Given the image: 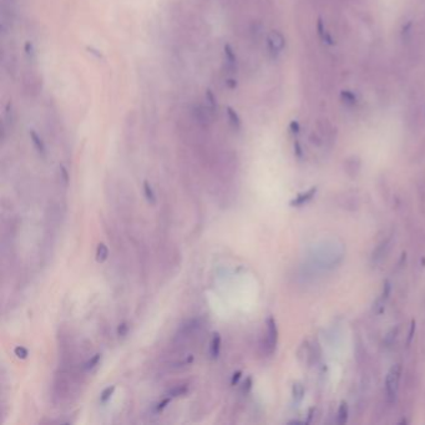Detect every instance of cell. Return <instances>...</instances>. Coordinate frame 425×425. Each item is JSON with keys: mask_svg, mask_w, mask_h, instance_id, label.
Here are the masks:
<instances>
[{"mask_svg": "<svg viewBox=\"0 0 425 425\" xmlns=\"http://www.w3.org/2000/svg\"><path fill=\"white\" fill-rule=\"evenodd\" d=\"M400 376H402V366L400 364H395L390 368L389 373L385 378V392L388 402L393 403L397 397L398 388H399Z\"/></svg>", "mask_w": 425, "mask_h": 425, "instance_id": "cell-1", "label": "cell"}, {"mask_svg": "<svg viewBox=\"0 0 425 425\" xmlns=\"http://www.w3.org/2000/svg\"><path fill=\"white\" fill-rule=\"evenodd\" d=\"M277 342H278V329H277L276 320L273 317H269L267 319V333H266L265 340V347L268 354H272L276 351Z\"/></svg>", "mask_w": 425, "mask_h": 425, "instance_id": "cell-2", "label": "cell"}, {"mask_svg": "<svg viewBox=\"0 0 425 425\" xmlns=\"http://www.w3.org/2000/svg\"><path fill=\"white\" fill-rule=\"evenodd\" d=\"M284 47V38L282 36L281 33L278 31H273L270 34L269 39H268V48H269L270 53L273 54V56H277Z\"/></svg>", "mask_w": 425, "mask_h": 425, "instance_id": "cell-3", "label": "cell"}, {"mask_svg": "<svg viewBox=\"0 0 425 425\" xmlns=\"http://www.w3.org/2000/svg\"><path fill=\"white\" fill-rule=\"evenodd\" d=\"M361 166H362L361 160H359L358 158H356V156H353V158L348 159V160L345 161L344 170L349 177L353 178V177H357V175L359 173V171H361Z\"/></svg>", "mask_w": 425, "mask_h": 425, "instance_id": "cell-4", "label": "cell"}, {"mask_svg": "<svg viewBox=\"0 0 425 425\" xmlns=\"http://www.w3.org/2000/svg\"><path fill=\"white\" fill-rule=\"evenodd\" d=\"M389 248H390V240L383 241V242H381L373 252L374 262H379L380 260H383V257H385V255L388 253Z\"/></svg>", "mask_w": 425, "mask_h": 425, "instance_id": "cell-5", "label": "cell"}, {"mask_svg": "<svg viewBox=\"0 0 425 425\" xmlns=\"http://www.w3.org/2000/svg\"><path fill=\"white\" fill-rule=\"evenodd\" d=\"M342 199H343V202H340V206L342 207H344V209H347V210L358 209V206H359L358 197H357L354 193H352V195L344 193V196H342Z\"/></svg>", "mask_w": 425, "mask_h": 425, "instance_id": "cell-6", "label": "cell"}, {"mask_svg": "<svg viewBox=\"0 0 425 425\" xmlns=\"http://www.w3.org/2000/svg\"><path fill=\"white\" fill-rule=\"evenodd\" d=\"M316 192H317V188H311L309 191H307L306 193H302V195H299V196H297L296 200H293V201L291 202L292 206H302V205L307 204V202L309 201V200H312L313 196L316 195Z\"/></svg>", "mask_w": 425, "mask_h": 425, "instance_id": "cell-7", "label": "cell"}, {"mask_svg": "<svg viewBox=\"0 0 425 425\" xmlns=\"http://www.w3.org/2000/svg\"><path fill=\"white\" fill-rule=\"evenodd\" d=\"M29 135H30V139H31V141H33L34 147H35L36 151L39 152V155L45 156V155H47V149H45V145H44V142H43V140L40 139V136H39V135L36 134L34 130H30Z\"/></svg>", "mask_w": 425, "mask_h": 425, "instance_id": "cell-8", "label": "cell"}, {"mask_svg": "<svg viewBox=\"0 0 425 425\" xmlns=\"http://www.w3.org/2000/svg\"><path fill=\"white\" fill-rule=\"evenodd\" d=\"M221 335H219L218 333H214L211 342V356L213 359H217L219 357V353H221Z\"/></svg>", "mask_w": 425, "mask_h": 425, "instance_id": "cell-9", "label": "cell"}, {"mask_svg": "<svg viewBox=\"0 0 425 425\" xmlns=\"http://www.w3.org/2000/svg\"><path fill=\"white\" fill-rule=\"evenodd\" d=\"M227 116H228V120H229V124H231V126L233 127L235 130H240L241 129V120H240V117H238L237 113H236V111L233 110L232 107H227Z\"/></svg>", "mask_w": 425, "mask_h": 425, "instance_id": "cell-10", "label": "cell"}, {"mask_svg": "<svg viewBox=\"0 0 425 425\" xmlns=\"http://www.w3.org/2000/svg\"><path fill=\"white\" fill-rule=\"evenodd\" d=\"M224 54H226L227 64H228L229 69H231V70H236V65H237V59H236L235 53H233V50H232V48L229 47V45H226V47H224Z\"/></svg>", "mask_w": 425, "mask_h": 425, "instance_id": "cell-11", "label": "cell"}, {"mask_svg": "<svg viewBox=\"0 0 425 425\" xmlns=\"http://www.w3.org/2000/svg\"><path fill=\"white\" fill-rule=\"evenodd\" d=\"M108 257V248L105 243H99L96 248V261L99 263H103L107 260Z\"/></svg>", "mask_w": 425, "mask_h": 425, "instance_id": "cell-12", "label": "cell"}, {"mask_svg": "<svg viewBox=\"0 0 425 425\" xmlns=\"http://www.w3.org/2000/svg\"><path fill=\"white\" fill-rule=\"evenodd\" d=\"M144 193H145V197H146V200L150 202V204L151 205L156 204V196H155L154 190H152L151 185H150L147 181H145L144 182Z\"/></svg>", "mask_w": 425, "mask_h": 425, "instance_id": "cell-13", "label": "cell"}, {"mask_svg": "<svg viewBox=\"0 0 425 425\" xmlns=\"http://www.w3.org/2000/svg\"><path fill=\"white\" fill-rule=\"evenodd\" d=\"M347 418H348L347 403L342 402L339 409H338V424H340V425L344 424V423L347 422Z\"/></svg>", "mask_w": 425, "mask_h": 425, "instance_id": "cell-14", "label": "cell"}, {"mask_svg": "<svg viewBox=\"0 0 425 425\" xmlns=\"http://www.w3.org/2000/svg\"><path fill=\"white\" fill-rule=\"evenodd\" d=\"M398 330H399V328L394 327V328H392L389 332L386 333V335L384 337V344H385L386 347H390V345L394 343L395 338H397V335H398Z\"/></svg>", "mask_w": 425, "mask_h": 425, "instance_id": "cell-15", "label": "cell"}, {"mask_svg": "<svg viewBox=\"0 0 425 425\" xmlns=\"http://www.w3.org/2000/svg\"><path fill=\"white\" fill-rule=\"evenodd\" d=\"M113 392H115V385H111V386H107V388H105L100 395V402L101 403L108 402V400H110V398L112 397Z\"/></svg>", "mask_w": 425, "mask_h": 425, "instance_id": "cell-16", "label": "cell"}, {"mask_svg": "<svg viewBox=\"0 0 425 425\" xmlns=\"http://www.w3.org/2000/svg\"><path fill=\"white\" fill-rule=\"evenodd\" d=\"M187 386L186 385H177L175 388H172L171 390H168V395L170 397H180V395H185L187 393Z\"/></svg>", "mask_w": 425, "mask_h": 425, "instance_id": "cell-17", "label": "cell"}, {"mask_svg": "<svg viewBox=\"0 0 425 425\" xmlns=\"http://www.w3.org/2000/svg\"><path fill=\"white\" fill-rule=\"evenodd\" d=\"M304 395V389L303 386H302V384L296 383L293 385V398L297 400V402H299V400L303 398Z\"/></svg>", "mask_w": 425, "mask_h": 425, "instance_id": "cell-18", "label": "cell"}, {"mask_svg": "<svg viewBox=\"0 0 425 425\" xmlns=\"http://www.w3.org/2000/svg\"><path fill=\"white\" fill-rule=\"evenodd\" d=\"M206 96H207V100H209V104H210V110H211L212 112H216L217 101H216V98H214V95L211 93V91L207 90Z\"/></svg>", "mask_w": 425, "mask_h": 425, "instance_id": "cell-19", "label": "cell"}, {"mask_svg": "<svg viewBox=\"0 0 425 425\" xmlns=\"http://www.w3.org/2000/svg\"><path fill=\"white\" fill-rule=\"evenodd\" d=\"M14 353H15V356L20 359L28 358V356H29L28 349H26V348H24V347H21V345H19V347H16L15 349H14Z\"/></svg>", "mask_w": 425, "mask_h": 425, "instance_id": "cell-20", "label": "cell"}, {"mask_svg": "<svg viewBox=\"0 0 425 425\" xmlns=\"http://www.w3.org/2000/svg\"><path fill=\"white\" fill-rule=\"evenodd\" d=\"M100 358H101L100 354H95V356H94L93 358H91L90 361H89L88 363L85 364V369H86V371H89V369L95 368V367L98 366L99 362H100Z\"/></svg>", "mask_w": 425, "mask_h": 425, "instance_id": "cell-21", "label": "cell"}, {"mask_svg": "<svg viewBox=\"0 0 425 425\" xmlns=\"http://www.w3.org/2000/svg\"><path fill=\"white\" fill-rule=\"evenodd\" d=\"M342 96H343V99H344V101H347L348 104H352V105H354V104L357 103V98L354 96V94L349 93V91H343Z\"/></svg>", "mask_w": 425, "mask_h": 425, "instance_id": "cell-22", "label": "cell"}, {"mask_svg": "<svg viewBox=\"0 0 425 425\" xmlns=\"http://www.w3.org/2000/svg\"><path fill=\"white\" fill-rule=\"evenodd\" d=\"M127 330H129V327H127L126 323H121V324H119V327H117V335H119V337H125V335L127 334Z\"/></svg>", "mask_w": 425, "mask_h": 425, "instance_id": "cell-23", "label": "cell"}, {"mask_svg": "<svg viewBox=\"0 0 425 425\" xmlns=\"http://www.w3.org/2000/svg\"><path fill=\"white\" fill-rule=\"evenodd\" d=\"M170 402H171V398H166V399H163L162 402L159 403V404L156 405V412H162V410L170 404Z\"/></svg>", "mask_w": 425, "mask_h": 425, "instance_id": "cell-24", "label": "cell"}, {"mask_svg": "<svg viewBox=\"0 0 425 425\" xmlns=\"http://www.w3.org/2000/svg\"><path fill=\"white\" fill-rule=\"evenodd\" d=\"M241 376H242V372H241V371L235 372V374H233V376H232V379H231V385L232 386L237 385V383H238V381H240Z\"/></svg>", "mask_w": 425, "mask_h": 425, "instance_id": "cell-25", "label": "cell"}, {"mask_svg": "<svg viewBox=\"0 0 425 425\" xmlns=\"http://www.w3.org/2000/svg\"><path fill=\"white\" fill-rule=\"evenodd\" d=\"M251 388H252V378L250 376V378L246 379V381L243 383V388H242L243 393H245V394H247V393L251 390Z\"/></svg>", "mask_w": 425, "mask_h": 425, "instance_id": "cell-26", "label": "cell"}, {"mask_svg": "<svg viewBox=\"0 0 425 425\" xmlns=\"http://www.w3.org/2000/svg\"><path fill=\"white\" fill-rule=\"evenodd\" d=\"M414 332H415V322H414V320H413L412 325H410L409 334H408V342H407L408 345H410V343H412L413 337H414Z\"/></svg>", "mask_w": 425, "mask_h": 425, "instance_id": "cell-27", "label": "cell"}, {"mask_svg": "<svg viewBox=\"0 0 425 425\" xmlns=\"http://www.w3.org/2000/svg\"><path fill=\"white\" fill-rule=\"evenodd\" d=\"M60 170H61L62 178H64V183L65 185H67V183H69V173H67L66 168H65L64 166H61V167H60Z\"/></svg>", "mask_w": 425, "mask_h": 425, "instance_id": "cell-28", "label": "cell"}, {"mask_svg": "<svg viewBox=\"0 0 425 425\" xmlns=\"http://www.w3.org/2000/svg\"><path fill=\"white\" fill-rule=\"evenodd\" d=\"M291 130L292 132H294V134H297V132H299V130H301V127H299V124L297 121H292L291 124Z\"/></svg>", "mask_w": 425, "mask_h": 425, "instance_id": "cell-29", "label": "cell"}, {"mask_svg": "<svg viewBox=\"0 0 425 425\" xmlns=\"http://www.w3.org/2000/svg\"><path fill=\"white\" fill-rule=\"evenodd\" d=\"M296 154H297V156H299V158L302 156V150H301V146H299L298 142H296Z\"/></svg>", "mask_w": 425, "mask_h": 425, "instance_id": "cell-30", "label": "cell"}]
</instances>
